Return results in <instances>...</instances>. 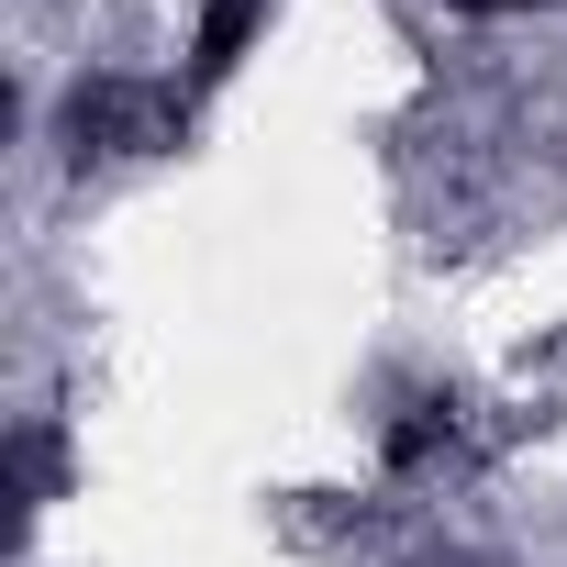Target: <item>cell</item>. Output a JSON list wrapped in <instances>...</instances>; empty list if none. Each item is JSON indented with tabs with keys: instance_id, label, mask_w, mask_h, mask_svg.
<instances>
[{
	"instance_id": "277c9868",
	"label": "cell",
	"mask_w": 567,
	"mask_h": 567,
	"mask_svg": "<svg viewBox=\"0 0 567 567\" xmlns=\"http://www.w3.org/2000/svg\"><path fill=\"white\" fill-rule=\"evenodd\" d=\"M445 12H489L501 23V12H534V0H445Z\"/></svg>"
},
{
	"instance_id": "7a4b0ae2",
	"label": "cell",
	"mask_w": 567,
	"mask_h": 567,
	"mask_svg": "<svg viewBox=\"0 0 567 567\" xmlns=\"http://www.w3.org/2000/svg\"><path fill=\"white\" fill-rule=\"evenodd\" d=\"M267 12L278 0H200V34H189V79H223L256 34H267Z\"/></svg>"
},
{
	"instance_id": "6da1fadb",
	"label": "cell",
	"mask_w": 567,
	"mask_h": 567,
	"mask_svg": "<svg viewBox=\"0 0 567 567\" xmlns=\"http://www.w3.org/2000/svg\"><path fill=\"white\" fill-rule=\"evenodd\" d=\"M156 134V101L134 90V79H90L79 101H68V156H134Z\"/></svg>"
},
{
	"instance_id": "3957f363",
	"label": "cell",
	"mask_w": 567,
	"mask_h": 567,
	"mask_svg": "<svg viewBox=\"0 0 567 567\" xmlns=\"http://www.w3.org/2000/svg\"><path fill=\"white\" fill-rule=\"evenodd\" d=\"M445 434H456V423H445V401H423V412H412V423L390 434V467H423V456H434Z\"/></svg>"
}]
</instances>
